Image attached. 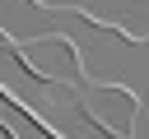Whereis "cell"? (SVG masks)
<instances>
[{"instance_id": "1", "label": "cell", "mask_w": 149, "mask_h": 139, "mask_svg": "<svg viewBox=\"0 0 149 139\" xmlns=\"http://www.w3.org/2000/svg\"><path fill=\"white\" fill-rule=\"evenodd\" d=\"M84 116H88L107 139H130L135 116H140V102H135L126 88H93V93L84 97Z\"/></svg>"}]
</instances>
